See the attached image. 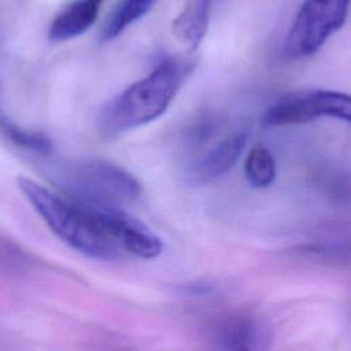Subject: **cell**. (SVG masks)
I'll return each mask as SVG.
<instances>
[{"label":"cell","instance_id":"cell-1","mask_svg":"<svg viewBox=\"0 0 351 351\" xmlns=\"http://www.w3.org/2000/svg\"><path fill=\"white\" fill-rule=\"evenodd\" d=\"M16 185L51 232L75 251L100 261H114L122 255L123 250L85 204L29 177H18Z\"/></svg>","mask_w":351,"mask_h":351},{"label":"cell","instance_id":"cell-2","mask_svg":"<svg viewBox=\"0 0 351 351\" xmlns=\"http://www.w3.org/2000/svg\"><path fill=\"white\" fill-rule=\"evenodd\" d=\"M191 70L188 59H163L147 77L104 104L99 114L100 130L114 136L155 121L167 110Z\"/></svg>","mask_w":351,"mask_h":351},{"label":"cell","instance_id":"cell-3","mask_svg":"<svg viewBox=\"0 0 351 351\" xmlns=\"http://www.w3.org/2000/svg\"><path fill=\"white\" fill-rule=\"evenodd\" d=\"M221 128V123H219ZM218 122L203 119L191 130L192 154L185 163V176L191 184H207L228 173L245 148L248 132L245 129L225 130L218 137Z\"/></svg>","mask_w":351,"mask_h":351},{"label":"cell","instance_id":"cell-4","mask_svg":"<svg viewBox=\"0 0 351 351\" xmlns=\"http://www.w3.org/2000/svg\"><path fill=\"white\" fill-rule=\"evenodd\" d=\"M67 188L70 197L95 204L121 206L141 193V185L132 173L104 159L77 163L69 174Z\"/></svg>","mask_w":351,"mask_h":351},{"label":"cell","instance_id":"cell-5","mask_svg":"<svg viewBox=\"0 0 351 351\" xmlns=\"http://www.w3.org/2000/svg\"><path fill=\"white\" fill-rule=\"evenodd\" d=\"M348 7L350 0H304L285 40L287 56L300 59L315 53L343 27Z\"/></svg>","mask_w":351,"mask_h":351},{"label":"cell","instance_id":"cell-6","mask_svg":"<svg viewBox=\"0 0 351 351\" xmlns=\"http://www.w3.org/2000/svg\"><path fill=\"white\" fill-rule=\"evenodd\" d=\"M322 117L350 122V96L343 92L324 89L289 92L266 107L262 114V123L265 126L299 125Z\"/></svg>","mask_w":351,"mask_h":351},{"label":"cell","instance_id":"cell-7","mask_svg":"<svg viewBox=\"0 0 351 351\" xmlns=\"http://www.w3.org/2000/svg\"><path fill=\"white\" fill-rule=\"evenodd\" d=\"M82 204L97 217L123 251L144 259L156 258L162 252L163 243L160 237L144 222L122 210L121 206L95 203Z\"/></svg>","mask_w":351,"mask_h":351},{"label":"cell","instance_id":"cell-8","mask_svg":"<svg viewBox=\"0 0 351 351\" xmlns=\"http://www.w3.org/2000/svg\"><path fill=\"white\" fill-rule=\"evenodd\" d=\"M211 339L223 350H259L269 340L266 329L251 315L230 314L219 318L211 328Z\"/></svg>","mask_w":351,"mask_h":351},{"label":"cell","instance_id":"cell-9","mask_svg":"<svg viewBox=\"0 0 351 351\" xmlns=\"http://www.w3.org/2000/svg\"><path fill=\"white\" fill-rule=\"evenodd\" d=\"M104 0H73L52 19L48 30L51 41L60 43L84 34L97 19Z\"/></svg>","mask_w":351,"mask_h":351},{"label":"cell","instance_id":"cell-10","mask_svg":"<svg viewBox=\"0 0 351 351\" xmlns=\"http://www.w3.org/2000/svg\"><path fill=\"white\" fill-rule=\"evenodd\" d=\"M211 0H188L174 18L171 30L176 40L189 52L197 49L210 22Z\"/></svg>","mask_w":351,"mask_h":351},{"label":"cell","instance_id":"cell-11","mask_svg":"<svg viewBox=\"0 0 351 351\" xmlns=\"http://www.w3.org/2000/svg\"><path fill=\"white\" fill-rule=\"evenodd\" d=\"M158 0H119L118 5L103 26L101 41H111L121 36L129 26L145 16Z\"/></svg>","mask_w":351,"mask_h":351},{"label":"cell","instance_id":"cell-12","mask_svg":"<svg viewBox=\"0 0 351 351\" xmlns=\"http://www.w3.org/2000/svg\"><path fill=\"white\" fill-rule=\"evenodd\" d=\"M244 174L255 188H267L276 178V162L265 147H254L245 158Z\"/></svg>","mask_w":351,"mask_h":351},{"label":"cell","instance_id":"cell-13","mask_svg":"<svg viewBox=\"0 0 351 351\" xmlns=\"http://www.w3.org/2000/svg\"><path fill=\"white\" fill-rule=\"evenodd\" d=\"M0 129L7 136L8 140H11L15 145L23 149H27L40 155H48L53 149L52 140L41 132L23 129L5 118L0 119Z\"/></svg>","mask_w":351,"mask_h":351}]
</instances>
